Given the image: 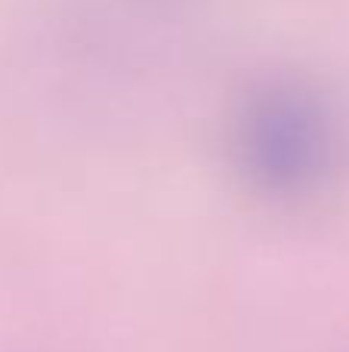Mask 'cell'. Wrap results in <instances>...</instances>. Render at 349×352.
I'll return each mask as SVG.
<instances>
[{"label":"cell","mask_w":349,"mask_h":352,"mask_svg":"<svg viewBox=\"0 0 349 352\" xmlns=\"http://www.w3.org/2000/svg\"><path fill=\"white\" fill-rule=\"evenodd\" d=\"M229 152L254 195L272 204H300L337 170V124L313 87L291 78L260 80L232 111Z\"/></svg>","instance_id":"cell-1"}]
</instances>
